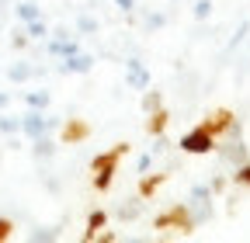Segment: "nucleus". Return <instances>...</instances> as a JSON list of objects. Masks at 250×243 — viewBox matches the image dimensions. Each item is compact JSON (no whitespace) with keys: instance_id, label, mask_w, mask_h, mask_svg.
<instances>
[{"instance_id":"29","label":"nucleus","mask_w":250,"mask_h":243,"mask_svg":"<svg viewBox=\"0 0 250 243\" xmlns=\"http://www.w3.org/2000/svg\"><path fill=\"white\" fill-rule=\"evenodd\" d=\"M149 163H153V153H143V157H139V163H136V174H146V170H149Z\"/></svg>"},{"instance_id":"30","label":"nucleus","mask_w":250,"mask_h":243,"mask_svg":"<svg viewBox=\"0 0 250 243\" xmlns=\"http://www.w3.org/2000/svg\"><path fill=\"white\" fill-rule=\"evenodd\" d=\"M115 7H118L122 14H132V11H136V0H115Z\"/></svg>"},{"instance_id":"14","label":"nucleus","mask_w":250,"mask_h":243,"mask_svg":"<svg viewBox=\"0 0 250 243\" xmlns=\"http://www.w3.org/2000/svg\"><path fill=\"white\" fill-rule=\"evenodd\" d=\"M215 149H219V146H215ZM219 153H223L226 160H236V163H243V160H247V146L236 139V142H226L223 149H219Z\"/></svg>"},{"instance_id":"20","label":"nucleus","mask_w":250,"mask_h":243,"mask_svg":"<svg viewBox=\"0 0 250 243\" xmlns=\"http://www.w3.org/2000/svg\"><path fill=\"white\" fill-rule=\"evenodd\" d=\"M14 11H18V18H21V21H35V18H42V14H39V7H35V4H28V0H24V4H18Z\"/></svg>"},{"instance_id":"2","label":"nucleus","mask_w":250,"mask_h":243,"mask_svg":"<svg viewBox=\"0 0 250 243\" xmlns=\"http://www.w3.org/2000/svg\"><path fill=\"white\" fill-rule=\"evenodd\" d=\"M153 229H160V233L174 229L177 236H191V233L198 229V223H195L191 205H188V202H174V205H167L160 216L153 219Z\"/></svg>"},{"instance_id":"12","label":"nucleus","mask_w":250,"mask_h":243,"mask_svg":"<svg viewBox=\"0 0 250 243\" xmlns=\"http://www.w3.org/2000/svg\"><path fill=\"white\" fill-rule=\"evenodd\" d=\"M31 146H35V157H39V160H52L56 149H59V142L52 139V132H49V136H39V139H31Z\"/></svg>"},{"instance_id":"24","label":"nucleus","mask_w":250,"mask_h":243,"mask_svg":"<svg viewBox=\"0 0 250 243\" xmlns=\"http://www.w3.org/2000/svg\"><path fill=\"white\" fill-rule=\"evenodd\" d=\"M139 212H143V205H139V202H136V205H125V208H118V219L132 223V219H139Z\"/></svg>"},{"instance_id":"5","label":"nucleus","mask_w":250,"mask_h":243,"mask_svg":"<svg viewBox=\"0 0 250 243\" xmlns=\"http://www.w3.org/2000/svg\"><path fill=\"white\" fill-rule=\"evenodd\" d=\"M215 146H219V139L215 136H208L205 129H188L181 139H177V149L181 153H188V157H208V153H215Z\"/></svg>"},{"instance_id":"6","label":"nucleus","mask_w":250,"mask_h":243,"mask_svg":"<svg viewBox=\"0 0 250 243\" xmlns=\"http://www.w3.org/2000/svg\"><path fill=\"white\" fill-rule=\"evenodd\" d=\"M94 132V125L87 118H66V122H59V146H80L87 142Z\"/></svg>"},{"instance_id":"17","label":"nucleus","mask_w":250,"mask_h":243,"mask_svg":"<svg viewBox=\"0 0 250 243\" xmlns=\"http://www.w3.org/2000/svg\"><path fill=\"white\" fill-rule=\"evenodd\" d=\"M188 202H191V205H208L212 202V188L208 184H195L191 191H188Z\"/></svg>"},{"instance_id":"32","label":"nucleus","mask_w":250,"mask_h":243,"mask_svg":"<svg viewBox=\"0 0 250 243\" xmlns=\"http://www.w3.org/2000/svg\"><path fill=\"white\" fill-rule=\"evenodd\" d=\"M94 240H98V243H115V240H118V233H108V229H101V233L94 236Z\"/></svg>"},{"instance_id":"15","label":"nucleus","mask_w":250,"mask_h":243,"mask_svg":"<svg viewBox=\"0 0 250 243\" xmlns=\"http://www.w3.org/2000/svg\"><path fill=\"white\" fill-rule=\"evenodd\" d=\"M24 35H28V39H35V42H39V39H49V24H45L42 18L24 21Z\"/></svg>"},{"instance_id":"11","label":"nucleus","mask_w":250,"mask_h":243,"mask_svg":"<svg viewBox=\"0 0 250 243\" xmlns=\"http://www.w3.org/2000/svg\"><path fill=\"white\" fill-rule=\"evenodd\" d=\"M108 226V212L104 208H94L87 216V229H83V243H94V236H98L101 229Z\"/></svg>"},{"instance_id":"18","label":"nucleus","mask_w":250,"mask_h":243,"mask_svg":"<svg viewBox=\"0 0 250 243\" xmlns=\"http://www.w3.org/2000/svg\"><path fill=\"white\" fill-rule=\"evenodd\" d=\"M31 73H35V70H31L28 63H18V66H11V70H7V77H11L14 83H24V80H31Z\"/></svg>"},{"instance_id":"8","label":"nucleus","mask_w":250,"mask_h":243,"mask_svg":"<svg viewBox=\"0 0 250 243\" xmlns=\"http://www.w3.org/2000/svg\"><path fill=\"white\" fill-rule=\"evenodd\" d=\"M94 70V56H87L83 49L80 52H73V56H66V59H59V73H90Z\"/></svg>"},{"instance_id":"19","label":"nucleus","mask_w":250,"mask_h":243,"mask_svg":"<svg viewBox=\"0 0 250 243\" xmlns=\"http://www.w3.org/2000/svg\"><path fill=\"white\" fill-rule=\"evenodd\" d=\"M233 184H240V188H250V160L236 163V174H233Z\"/></svg>"},{"instance_id":"34","label":"nucleus","mask_w":250,"mask_h":243,"mask_svg":"<svg viewBox=\"0 0 250 243\" xmlns=\"http://www.w3.org/2000/svg\"><path fill=\"white\" fill-rule=\"evenodd\" d=\"M7 104H11V94H4V90H0V111H4Z\"/></svg>"},{"instance_id":"31","label":"nucleus","mask_w":250,"mask_h":243,"mask_svg":"<svg viewBox=\"0 0 250 243\" xmlns=\"http://www.w3.org/2000/svg\"><path fill=\"white\" fill-rule=\"evenodd\" d=\"M11 45H14V49H24V45H28V35H24V28H21V32H14Z\"/></svg>"},{"instance_id":"1","label":"nucleus","mask_w":250,"mask_h":243,"mask_svg":"<svg viewBox=\"0 0 250 243\" xmlns=\"http://www.w3.org/2000/svg\"><path fill=\"white\" fill-rule=\"evenodd\" d=\"M129 142H115L111 149H104V153H94L90 160V174H94V191H108L115 184V174H118V163L122 157H129Z\"/></svg>"},{"instance_id":"33","label":"nucleus","mask_w":250,"mask_h":243,"mask_svg":"<svg viewBox=\"0 0 250 243\" xmlns=\"http://www.w3.org/2000/svg\"><path fill=\"white\" fill-rule=\"evenodd\" d=\"M247 32H250V24H243V28H240V32H236V35H233V42H229V45H240V42H243V35H247Z\"/></svg>"},{"instance_id":"26","label":"nucleus","mask_w":250,"mask_h":243,"mask_svg":"<svg viewBox=\"0 0 250 243\" xmlns=\"http://www.w3.org/2000/svg\"><path fill=\"white\" fill-rule=\"evenodd\" d=\"M164 24H167V14H149V18H146V28H149V32H160Z\"/></svg>"},{"instance_id":"7","label":"nucleus","mask_w":250,"mask_h":243,"mask_svg":"<svg viewBox=\"0 0 250 243\" xmlns=\"http://www.w3.org/2000/svg\"><path fill=\"white\" fill-rule=\"evenodd\" d=\"M125 83H129L132 90H146L149 87V70L143 59H129L125 63Z\"/></svg>"},{"instance_id":"21","label":"nucleus","mask_w":250,"mask_h":243,"mask_svg":"<svg viewBox=\"0 0 250 243\" xmlns=\"http://www.w3.org/2000/svg\"><path fill=\"white\" fill-rule=\"evenodd\" d=\"M0 132L18 136V132H21V118H7V115H0Z\"/></svg>"},{"instance_id":"4","label":"nucleus","mask_w":250,"mask_h":243,"mask_svg":"<svg viewBox=\"0 0 250 243\" xmlns=\"http://www.w3.org/2000/svg\"><path fill=\"white\" fill-rule=\"evenodd\" d=\"M198 129H205V132L215 136V139H226V136H236V132H240L236 115H233L229 108H215V111H208V115L198 122Z\"/></svg>"},{"instance_id":"10","label":"nucleus","mask_w":250,"mask_h":243,"mask_svg":"<svg viewBox=\"0 0 250 243\" xmlns=\"http://www.w3.org/2000/svg\"><path fill=\"white\" fill-rule=\"evenodd\" d=\"M167 125H170V111H167L164 104L156 108V111H149V115H146V136H149V139L164 136V132H167Z\"/></svg>"},{"instance_id":"13","label":"nucleus","mask_w":250,"mask_h":243,"mask_svg":"<svg viewBox=\"0 0 250 243\" xmlns=\"http://www.w3.org/2000/svg\"><path fill=\"white\" fill-rule=\"evenodd\" d=\"M24 104H28V108H39V111H49L52 98H49V90H28V94H24Z\"/></svg>"},{"instance_id":"23","label":"nucleus","mask_w":250,"mask_h":243,"mask_svg":"<svg viewBox=\"0 0 250 243\" xmlns=\"http://www.w3.org/2000/svg\"><path fill=\"white\" fill-rule=\"evenodd\" d=\"M14 229H18V226H14V219H7V216H0V243H7V240L14 236Z\"/></svg>"},{"instance_id":"22","label":"nucleus","mask_w":250,"mask_h":243,"mask_svg":"<svg viewBox=\"0 0 250 243\" xmlns=\"http://www.w3.org/2000/svg\"><path fill=\"white\" fill-rule=\"evenodd\" d=\"M77 32H80V35H94V32H98V21L87 18V14H80V18H77Z\"/></svg>"},{"instance_id":"16","label":"nucleus","mask_w":250,"mask_h":243,"mask_svg":"<svg viewBox=\"0 0 250 243\" xmlns=\"http://www.w3.org/2000/svg\"><path fill=\"white\" fill-rule=\"evenodd\" d=\"M139 104H143V111L149 115V111H156V108L164 104V94H160V90H149V87H146V90H143V101H139Z\"/></svg>"},{"instance_id":"27","label":"nucleus","mask_w":250,"mask_h":243,"mask_svg":"<svg viewBox=\"0 0 250 243\" xmlns=\"http://www.w3.org/2000/svg\"><path fill=\"white\" fill-rule=\"evenodd\" d=\"M226 184H229V177H226V174H219V177H212V181H208V188H212V195H219V191H226Z\"/></svg>"},{"instance_id":"9","label":"nucleus","mask_w":250,"mask_h":243,"mask_svg":"<svg viewBox=\"0 0 250 243\" xmlns=\"http://www.w3.org/2000/svg\"><path fill=\"white\" fill-rule=\"evenodd\" d=\"M167 177H170V174H139V184H136V198H139V202L153 198L156 191H160V188L167 184Z\"/></svg>"},{"instance_id":"3","label":"nucleus","mask_w":250,"mask_h":243,"mask_svg":"<svg viewBox=\"0 0 250 243\" xmlns=\"http://www.w3.org/2000/svg\"><path fill=\"white\" fill-rule=\"evenodd\" d=\"M59 129V118H52L49 111H39V108H28L21 115V136L31 142V139H39V136H49Z\"/></svg>"},{"instance_id":"28","label":"nucleus","mask_w":250,"mask_h":243,"mask_svg":"<svg viewBox=\"0 0 250 243\" xmlns=\"http://www.w3.org/2000/svg\"><path fill=\"white\" fill-rule=\"evenodd\" d=\"M208 14H212V0H198V4H195V18L205 21Z\"/></svg>"},{"instance_id":"25","label":"nucleus","mask_w":250,"mask_h":243,"mask_svg":"<svg viewBox=\"0 0 250 243\" xmlns=\"http://www.w3.org/2000/svg\"><path fill=\"white\" fill-rule=\"evenodd\" d=\"M28 240H31V243H49V240H59V233H56V229H42V233L35 229Z\"/></svg>"}]
</instances>
